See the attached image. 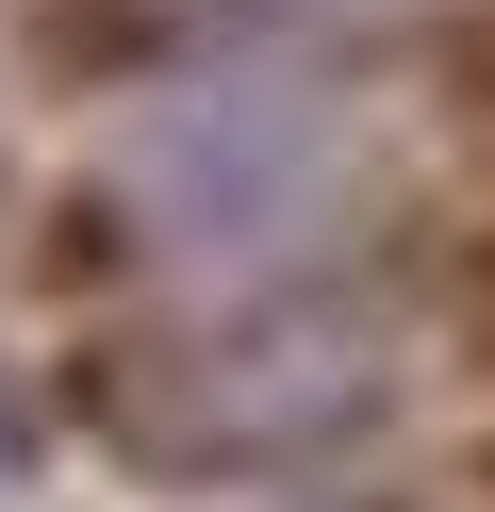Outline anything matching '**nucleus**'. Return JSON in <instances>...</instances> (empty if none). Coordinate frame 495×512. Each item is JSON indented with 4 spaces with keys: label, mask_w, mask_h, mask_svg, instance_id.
Masks as SVG:
<instances>
[{
    "label": "nucleus",
    "mask_w": 495,
    "mask_h": 512,
    "mask_svg": "<svg viewBox=\"0 0 495 512\" xmlns=\"http://www.w3.org/2000/svg\"><path fill=\"white\" fill-rule=\"evenodd\" d=\"M132 182H149V215L182 248H264V232H297V215L330 199V116L281 100V83H231V100L165 116Z\"/></svg>",
    "instance_id": "obj_1"
}]
</instances>
